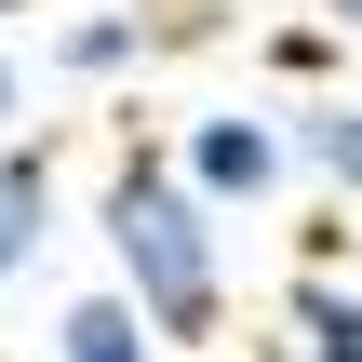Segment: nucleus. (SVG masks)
I'll use <instances>...</instances> for the list:
<instances>
[{
    "instance_id": "f03ea898",
    "label": "nucleus",
    "mask_w": 362,
    "mask_h": 362,
    "mask_svg": "<svg viewBox=\"0 0 362 362\" xmlns=\"http://www.w3.org/2000/svg\"><path fill=\"white\" fill-rule=\"evenodd\" d=\"M175 161H188V188H202V202L255 215V202L296 175V134H282V121H255V107H202V121L175 134Z\"/></svg>"
},
{
    "instance_id": "7ed1b4c3",
    "label": "nucleus",
    "mask_w": 362,
    "mask_h": 362,
    "mask_svg": "<svg viewBox=\"0 0 362 362\" xmlns=\"http://www.w3.org/2000/svg\"><path fill=\"white\" fill-rule=\"evenodd\" d=\"M54 362H175V336L107 282V296H67V309H54Z\"/></svg>"
},
{
    "instance_id": "20e7f679",
    "label": "nucleus",
    "mask_w": 362,
    "mask_h": 362,
    "mask_svg": "<svg viewBox=\"0 0 362 362\" xmlns=\"http://www.w3.org/2000/svg\"><path fill=\"white\" fill-rule=\"evenodd\" d=\"M282 362H362V282H336V269H309L296 296H282V336H269Z\"/></svg>"
},
{
    "instance_id": "6e6552de",
    "label": "nucleus",
    "mask_w": 362,
    "mask_h": 362,
    "mask_svg": "<svg viewBox=\"0 0 362 362\" xmlns=\"http://www.w3.org/2000/svg\"><path fill=\"white\" fill-rule=\"evenodd\" d=\"M27 134V67H13V40H0V148Z\"/></svg>"
},
{
    "instance_id": "9d476101",
    "label": "nucleus",
    "mask_w": 362,
    "mask_h": 362,
    "mask_svg": "<svg viewBox=\"0 0 362 362\" xmlns=\"http://www.w3.org/2000/svg\"><path fill=\"white\" fill-rule=\"evenodd\" d=\"M13 13H27V0H0V27H13Z\"/></svg>"
},
{
    "instance_id": "f257e3e1",
    "label": "nucleus",
    "mask_w": 362,
    "mask_h": 362,
    "mask_svg": "<svg viewBox=\"0 0 362 362\" xmlns=\"http://www.w3.org/2000/svg\"><path fill=\"white\" fill-rule=\"evenodd\" d=\"M94 242H107V282H121L175 349H215V336H228V202H202L175 148H121V161H107Z\"/></svg>"
},
{
    "instance_id": "1a4fd4ad",
    "label": "nucleus",
    "mask_w": 362,
    "mask_h": 362,
    "mask_svg": "<svg viewBox=\"0 0 362 362\" xmlns=\"http://www.w3.org/2000/svg\"><path fill=\"white\" fill-rule=\"evenodd\" d=\"M336 27H362V0H336Z\"/></svg>"
},
{
    "instance_id": "0eeeda50",
    "label": "nucleus",
    "mask_w": 362,
    "mask_h": 362,
    "mask_svg": "<svg viewBox=\"0 0 362 362\" xmlns=\"http://www.w3.org/2000/svg\"><path fill=\"white\" fill-rule=\"evenodd\" d=\"M296 161H309L336 202H362V107H309V121H296Z\"/></svg>"
},
{
    "instance_id": "39448f33",
    "label": "nucleus",
    "mask_w": 362,
    "mask_h": 362,
    "mask_svg": "<svg viewBox=\"0 0 362 362\" xmlns=\"http://www.w3.org/2000/svg\"><path fill=\"white\" fill-rule=\"evenodd\" d=\"M40 242H54V161L13 134V148H0V296H13V269H27Z\"/></svg>"
},
{
    "instance_id": "423d86ee",
    "label": "nucleus",
    "mask_w": 362,
    "mask_h": 362,
    "mask_svg": "<svg viewBox=\"0 0 362 362\" xmlns=\"http://www.w3.org/2000/svg\"><path fill=\"white\" fill-rule=\"evenodd\" d=\"M54 67L67 81H121V67H148V27L134 13H81V27H54Z\"/></svg>"
}]
</instances>
